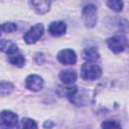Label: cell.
Segmentation results:
<instances>
[{"label": "cell", "mask_w": 129, "mask_h": 129, "mask_svg": "<svg viewBox=\"0 0 129 129\" xmlns=\"http://www.w3.org/2000/svg\"><path fill=\"white\" fill-rule=\"evenodd\" d=\"M14 87L11 83L9 82H5V81H2L0 83V95L2 97L6 96V95H9L12 91H13Z\"/></svg>", "instance_id": "15"}, {"label": "cell", "mask_w": 129, "mask_h": 129, "mask_svg": "<svg viewBox=\"0 0 129 129\" xmlns=\"http://www.w3.org/2000/svg\"><path fill=\"white\" fill-rule=\"evenodd\" d=\"M81 76L84 80L95 81L102 76V69L92 61H87L81 68Z\"/></svg>", "instance_id": "1"}, {"label": "cell", "mask_w": 129, "mask_h": 129, "mask_svg": "<svg viewBox=\"0 0 129 129\" xmlns=\"http://www.w3.org/2000/svg\"><path fill=\"white\" fill-rule=\"evenodd\" d=\"M8 61L14 66V67H17V68H22L25 63V58L22 54H19V53H13V54H10L9 58H8Z\"/></svg>", "instance_id": "13"}, {"label": "cell", "mask_w": 129, "mask_h": 129, "mask_svg": "<svg viewBox=\"0 0 129 129\" xmlns=\"http://www.w3.org/2000/svg\"><path fill=\"white\" fill-rule=\"evenodd\" d=\"M21 127L22 128H37V124L34 120L30 118H23L21 120Z\"/></svg>", "instance_id": "17"}, {"label": "cell", "mask_w": 129, "mask_h": 129, "mask_svg": "<svg viewBox=\"0 0 129 129\" xmlns=\"http://www.w3.org/2000/svg\"><path fill=\"white\" fill-rule=\"evenodd\" d=\"M1 28H2V31L5 33H12L17 30V24L14 22H4Z\"/></svg>", "instance_id": "16"}, {"label": "cell", "mask_w": 129, "mask_h": 129, "mask_svg": "<svg viewBox=\"0 0 129 129\" xmlns=\"http://www.w3.org/2000/svg\"><path fill=\"white\" fill-rule=\"evenodd\" d=\"M82 17L85 25L93 28L97 23V8L93 4H87L82 11Z\"/></svg>", "instance_id": "2"}, {"label": "cell", "mask_w": 129, "mask_h": 129, "mask_svg": "<svg viewBox=\"0 0 129 129\" xmlns=\"http://www.w3.org/2000/svg\"><path fill=\"white\" fill-rule=\"evenodd\" d=\"M51 1L52 0H30V5L37 14H45L50 9Z\"/></svg>", "instance_id": "8"}, {"label": "cell", "mask_w": 129, "mask_h": 129, "mask_svg": "<svg viewBox=\"0 0 129 129\" xmlns=\"http://www.w3.org/2000/svg\"><path fill=\"white\" fill-rule=\"evenodd\" d=\"M0 48L1 51L7 53V54H13L16 53L18 51V47L17 45L11 41V40H6V39H2L1 40V44H0Z\"/></svg>", "instance_id": "11"}, {"label": "cell", "mask_w": 129, "mask_h": 129, "mask_svg": "<svg viewBox=\"0 0 129 129\" xmlns=\"http://www.w3.org/2000/svg\"><path fill=\"white\" fill-rule=\"evenodd\" d=\"M83 55H84V58L87 59L88 61H95V60L100 58V53H99L98 49L94 46L85 48Z\"/></svg>", "instance_id": "12"}, {"label": "cell", "mask_w": 129, "mask_h": 129, "mask_svg": "<svg viewBox=\"0 0 129 129\" xmlns=\"http://www.w3.org/2000/svg\"><path fill=\"white\" fill-rule=\"evenodd\" d=\"M102 128H121V124H119L115 120H106L101 124Z\"/></svg>", "instance_id": "18"}, {"label": "cell", "mask_w": 129, "mask_h": 129, "mask_svg": "<svg viewBox=\"0 0 129 129\" xmlns=\"http://www.w3.org/2000/svg\"><path fill=\"white\" fill-rule=\"evenodd\" d=\"M107 6L115 12H120L122 11L124 4L123 0H107Z\"/></svg>", "instance_id": "14"}, {"label": "cell", "mask_w": 129, "mask_h": 129, "mask_svg": "<svg viewBox=\"0 0 129 129\" xmlns=\"http://www.w3.org/2000/svg\"><path fill=\"white\" fill-rule=\"evenodd\" d=\"M25 86L32 92H38L43 87V79L38 75H29L25 79Z\"/></svg>", "instance_id": "7"}, {"label": "cell", "mask_w": 129, "mask_h": 129, "mask_svg": "<svg viewBox=\"0 0 129 129\" xmlns=\"http://www.w3.org/2000/svg\"><path fill=\"white\" fill-rule=\"evenodd\" d=\"M67 31V24L63 21H52L48 25V32L54 37L63 35Z\"/></svg>", "instance_id": "9"}, {"label": "cell", "mask_w": 129, "mask_h": 129, "mask_svg": "<svg viewBox=\"0 0 129 129\" xmlns=\"http://www.w3.org/2000/svg\"><path fill=\"white\" fill-rule=\"evenodd\" d=\"M0 121H1L2 126L6 128H13L17 126L18 116L12 111L3 110L0 114Z\"/></svg>", "instance_id": "6"}, {"label": "cell", "mask_w": 129, "mask_h": 129, "mask_svg": "<svg viewBox=\"0 0 129 129\" xmlns=\"http://www.w3.org/2000/svg\"><path fill=\"white\" fill-rule=\"evenodd\" d=\"M43 31H44L43 25L41 23H37L32 27H30L25 32V34L23 35V39L27 44L35 43L43 35Z\"/></svg>", "instance_id": "3"}, {"label": "cell", "mask_w": 129, "mask_h": 129, "mask_svg": "<svg viewBox=\"0 0 129 129\" xmlns=\"http://www.w3.org/2000/svg\"><path fill=\"white\" fill-rule=\"evenodd\" d=\"M77 78L78 75L73 70H64L59 73V79L64 85H73L77 81Z\"/></svg>", "instance_id": "10"}, {"label": "cell", "mask_w": 129, "mask_h": 129, "mask_svg": "<svg viewBox=\"0 0 129 129\" xmlns=\"http://www.w3.org/2000/svg\"><path fill=\"white\" fill-rule=\"evenodd\" d=\"M107 45L114 53H120L125 49L127 45V39L122 35H114L107 39Z\"/></svg>", "instance_id": "4"}, {"label": "cell", "mask_w": 129, "mask_h": 129, "mask_svg": "<svg viewBox=\"0 0 129 129\" xmlns=\"http://www.w3.org/2000/svg\"><path fill=\"white\" fill-rule=\"evenodd\" d=\"M56 57L60 63L66 64V66L75 64L77 62V54L71 48H64V49L59 50Z\"/></svg>", "instance_id": "5"}]
</instances>
